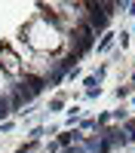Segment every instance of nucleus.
<instances>
[{
	"label": "nucleus",
	"instance_id": "obj_1",
	"mask_svg": "<svg viewBox=\"0 0 135 153\" xmlns=\"http://www.w3.org/2000/svg\"><path fill=\"white\" fill-rule=\"evenodd\" d=\"M0 65H3V71H6V74H19V71H22V65H19L16 52H12V49H9L6 43L0 46Z\"/></svg>",
	"mask_w": 135,
	"mask_h": 153
}]
</instances>
